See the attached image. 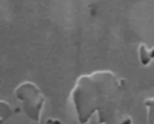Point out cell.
<instances>
[{
  "label": "cell",
  "instance_id": "cell-1",
  "mask_svg": "<svg viewBox=\"0 0 154 124\" xmlns=\"http://www.w3.org/2000/svg\"><path fill=\"white\" fill-rule=\"evenodd\" d=\"M15 95L22 102L29 117L35 120H38L45 103V98L37 86L32 82L23 83L17 87Z\"/></svg>",
  "mask_w": 154,
  "mask_h": 124
}]
</instances>
